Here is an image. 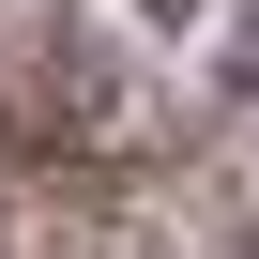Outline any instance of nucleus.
Segmentation results:
<instances>
[{"label":"nucleus","mask_w":259,"mask_h":259,"mask_svg":"<svg viewBox=\"0 0 259 259\" xmlns=\"http://www.w3.org/2000/svg\"><path fill=\"white\" fill-rule=\"evenodd\" d=\"M229 76H244V92H259V0H244V31H229Z\"/></svg>","instance_id":"nucleus-1"},{"label":"nucleus","mask_w":259,"mask_h":259,"mask_svg":"<svg viewBox=\"0 0 259 259\" xmlns=\"http://www.w3.org/2000/svg\"><path fill=\"white\" fill-rule=\"evenodd\" d=\"M153 16H198V0H153Z\"/></svg>","instance_id":"nucleus-2"}]
</instances>
